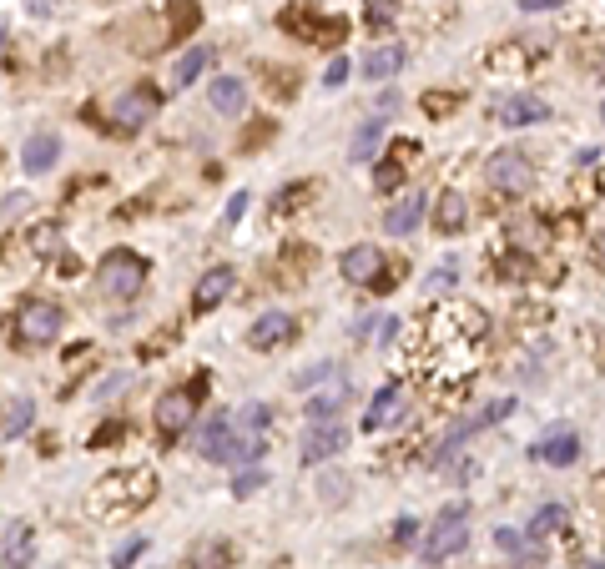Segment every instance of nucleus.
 I'll return each instance as SVG.
<instances>
[{"label": "nucleus", "instance_id": "nucleus-37", "mask_svg": "<svg viewBox=\"0 0 605 569\" xmlns=\"http://www.w3.org/2000/svg\"><path fill=\"white\" fill-rule=\"evenodd\" d=\"M495 544H500L505 554H520V544H525V539H520L515 529H505V524H500V529H495Z\"/></svg>", "mask_w": 605, "mask_h": 569}, {"label": "nucleus", "instance_id": "nucleus-20", "mask_svg": "<svg viewBox=\"0 0 605 569\" xmlns=\"http://www.w3.org/2000/svg\"><path fill=\"white\" fill-rule=\"evenodd\" d=\"M404 71V51L399 46H374L369 56H363V76L369 81H394Z\"/></svg>", "mask_w": 605, "mask_h": 569}, {"label": "nucleus", "instance_id": "nucleus-6", "mask_svg": "<svg viewBox=\"0 0 605 569\" xmlns=\"http://www.w3.org/2000/svg\"><path fill=\"white\" fill-rule=\"evenodd\" d=\"M162 111V91L157 86H132V91H121L116 101H111V121L121 126V131H142L152 116Z\"/></svg>", "mask_w": 605, "mask_h": 569}, {"label": "nucleus", "instance_id": "nucleus-22", "mask_svg": "<svg viewBox=\"0 0 605 569\" xmlns=\"http://www.w3.org/2000/svg\"><path fill=\"white\" fill-rule=\"evenodd\" d=\"M343 403H348V378H343L338 388H328V393H313V398L303 403V413H308V423H328V418L343 413Z\"/></svg>", "mask_w": 605, "mask_h": 569}, {"label": "nucleus", "instance_id": "nucleus-26", "mask_svg": "<svg viewBox=\"0 0 605 569\" xmlns=\"http://www.w3.org/2000/svg\"><path fill=\"white\" fill-rule=\"evenodd\" d=\"M454 282H459V262L449 257V262H439V267L424 277V288H429V293H454Z\"/></svg>", "mask_w": 605, "mask_h": 569}, {"label": "nucleus", "instance_id": "nucleus-45", "mask_svg": "<svg viewBox=\"0 0 605 569\" xmlns=\"http://www.w3.org/2000/svg\"><path fill=\"white\" fill-rule=\"evenodd\" d=\"M600 121H605V101H600Z\"/></svg>", "mask_w": 605, "mask_h": 569}, {"label": "nucleus", "instance_id": "nucleus-34", "mask_svg": "<svg viewBox=\"0 0 605 569\" xmlns=\"http://www.w3.org/2000/svg\"><path fill=\"white\" fill-rule=\"evenodd\" d=\"M318 484H323V489H318V494H323V504H338V499H348V479H343V474H323Z\"/></svg>", "mask_w": 605, "mask_h": 569}, {"label": "nucleus", "instance_id": "nucleus-24", "mask_svg": "<svg viewBox=\"0 0 605 569\" xmlns=\"http://www.w3.org/2000/svg\"><path fill=\"white\" fill-rule=\"evenodd\" d=\"M394 333H399V318H389V313H384V318H363V323L353 328V338H369V343H379V348L394 343Z\"/></svg>", "mask_w": 605, "mask_h": 569}, {"label": "nucleus", "instance_id": "nucleus-17", "mask_svg": "<svg viewBox=\"0 0 605 569\" xmlns=\"http://www.w3.org/2000/svg\"><path fill=\"white\" fill-rule=\"evenodd\" d=\"M379 147H384V116H374V121H363L358 131H353V141H348V162H374L379 157Z\"/></svg>", "mask_w": 605, "mask_h": 569}, {"label": "nucleus", "instance_id": "nucleus-11", "mask_svg": "<svg viewBox=\"0 0 605 569\" xmlns=\"http://www.w3.org/2000/svg\"><path fill=\"white\" fill-rule=\"evenodd\" d=\"M232 282H237V272H232V267H212V272H202V282L192 288V313H197V318H207L212 308H222V303L232 298Z\"/></svg>", "mask_w": 605, "mask_h": 569}, {"label": "nucleus", "instance_id": "nucleus-42", "mask_svg": "<svg viewBox=\"0 0 605 569\" xmlns=\"http://www.w3.org/2000/svg\"><path fill=\"white\" fill-rule=\"evenodd\" d=\"M525 11H555V6H565V0H520Z\"/></svg>", "mask_w": 605, "mask_h": 569}, {"label": "nucleus", "instance_id": "nucleus-13", "mask_svg": "<svg viewBox=\"0 0 605 569\" xmlns=\"http://www.w3.org/2000/svg\"><path fill=\"white\" fill-rule=\"evenodd\" d=\"M404 413H409V403H404V388H399V383H384V388L374 393L369 413H363V429H369V434H379V429H389V423H399Z\"/></svg>", "mask_w": 605, "mask_h": 569}, {"label": "nucleus", "instance_id": "nucleus-19", "mask_svg": "<svg viewBox=\"0 0 605 569\" xmlns=\"http://www.w3.org/2000/svg\"><path fill=\"white\" fill-rule=\"evenodd\" d=\"M36 423V403L26 398V393H16V398H6V423H0V439L6 444H16L26 429Z\"/></svg>", "mask_w": 605, "mask_h": 569}, {"label": "nucleus", "instance_id": "nucleus-8", "mask_svg": "<svg viewBox=\"0 0 605 569\" xmlns=\"http://www.w3.org/2000/svg\"><path fill=\"white\" fill-rule=\"evenodd\" d=\"M338 272H343V282H358V288H379V277L389 272L384 247H374V242H353V247L343 252Z\"/></svg>", "mask_w": 605, "mask_h": 569}, {"label": "nucleus", "instance_id": "nucleus-4", "mask_svg": "<svg viewBox=\"0 0 605 569\" xmlns=\"http://www.w3.org/2000/svg\"><path fill=\"white\" fill-rule=\"evenodd\" d=\"M61 333H66V308H61V303H51V298H26V303L16 308V338H21V343L46 348V343H56Z\"/></svg>", "mask_w": 605, "mask_h": 569}, {"label": "nucleus", "instance_id": "nucleus-18", "mask_svg": "<svg viewBox=\"0 0 605 569\" xmlns=\"http://www.w3.org/2000/svg\"><path fill=\"white\" fill-rule=\"evenodd\" d=\"M464 222H469L464 192H439V202H434V227H439L444 237H454V232H464Z\"/></svg>", "mask_w": 605, "mask_h": 569}, {"label": "nucleus", "instance_id": "nucleus-2", "mask_svg": "<svg viewBox=\"0 0 605 569\" xmlns=\"http://www.w3.org/2000/svg\"><path fill=\"white\" fill-rule=\"evenodd\" d=\"M96 282H101L106 298L132 303V298L142 293V282H147V257L132 252V247H111V252L96 262Z\"/></svg>", "mask_w": 605, "mask_h": 569}, {"label": "nucleus", "instance_id": "nucleus-14", "mask_svg": "<svg viewBox=\"0 0 605 569\" xmlns=\"http://www.w3.org/2000/svg\"><path fill=\"white\" fill-rule=\"evenodd\" d=\"M298 333V323L288 318V313H263L253 328H248V348H258V353H268V348H283L288 338Z\"/></svg>", "mask_w": 605, "mask_h": 569}, {"label": "nucleus", "instance_id": "nucleus-33", "mask_svg": "<svg viewBox=\"0 0 605 569\" xmlns=\"http://www.w3.org/2000/svg\"><path fill=\"white\" fill-rule=\"evenodd\" d=\"M374 182H379V192H394V187L404 182V162H379Z\"/></svg>", "mask_w": 605, "mask_h": 569}, {"label": "nucleus", "instance_id": "nucleus-29", "mask_svg": "<svg viewBox=\"0 0 605 569\" xmlns=\"http://www.w3.org/2000/svg\"><path fill=\"white\" fill-rule=\"evenodd\" d=\"M142 554H147V534H132L127 544H121V549L111 554V569H132V564H137Z\"/></svg>", "mask_w": 605, "mask_h": 569}, {"label": "nucleus", "instance_id": "nucleus-15", "mask_svg": "<svg viewBox=\"0 0 605 569\" xmlns=\"http://www.w3.org/2000/svg\"><path fill=\"white\" fill-rule=\"evenodd\" d=\"M56 162H61V136H56V131H36L26 147H21V167H26L31 177L51 172Z\"/></svg>", "mask_w": 605, "mask_h": 569}, {"label": "nucleus", "instance_id": "nucleus-31", "mask_svg": "<svg viewBox=\"0 0 605 569\" xmlns=\"http://www.w3.org/2000/svg\"><path fill=\"white\" fill-rule=\"evenodd\" d=\"M237 423H242V429H248V434H263V429H268V423H273V408H268V403H253V408H248V413H242Z\"/></svg>", "mask_w": 605, "mask_h": 569}, {"label": "nucleus", "instance_id": "nucleus-28", "mask_svg": "<svg viewBox=\"0 0 605 569\" xmlns=\"http://www.w3.org/2000/svg\"><path fill=\"white\" fill-rule=\"evenodd\" d=\"M510 242H515V247H540V242H545V227L530 222V217H520V222H510Z\"/></svg>", "mask_w": 605, "mask_h": 569}, {"label": "nucleus", "instance_id": "nucleus-23", "mask_svg": "<svg viewBox=\"0 0 605 569\" xmlns=\"http://www.w3.org/2000/svg\"><path fill=\"white\" fill-rule=\"evenodd\" d=\"M207 61H212V46H192V51H182V61H177L172 81H177V86H192V81L207 71Z\"/></svg>", "mask_w": 605, "mask_h": 569}, {"label": "nucleus", "instance_id": "nucleus-41", "mask_svg": "<svg viewBox=\"0 0 605 569\" xmlns=\"http://www.w3.org/2000/svg\"><path fill=\"white\" fill-rule=\"evenodd\" d=\"M454 101H459V96H429V111L444 116V111H454Z\"/></svg>", "mask_w": 605, "mask_h": 569}, {"label": "nucleus", "instance_id": "nucleus-10", "mask_svg": "<svg viewBox=\"0 0 605 569\" xmlns=\"http://www.w3.org/2000/svg\"><path fill=\"white\" fill-rule=\"evenodd\" d=\"M530 459L555 464V469H570V464L580 459V434L570 429V423H555V429H545V434L530 444Z\"/></svg>", "mask_w": 605, "mask_h": 569}, {"label": "nucleus", "instance_id": "nucleus-30", "mask_svg": "<svg viewBox=\"0 0 605 569\" xmlns=\"http://www.w3.org/2000/svg\"><path fill=\"white\" fill-rule=\"evenodd\" d=\"M263 484H268V474H263V469H242V474L232 479V494H237V499H253Z\"/></svg>", "mask_w": 605, "mask_h": 569}, {"label": "nucleus", "instance_id": "nucleus-16", "mask_svg": "<svg viewBox=\"0 0 605 569\" xmlns=\"http://www.w3.org/2000/svg\"><path fill=\"white\" fill-rule=\"evenodd\" d=\"M207 101H212V111H217V116H242V111H248V81H237V76H217V81L207 86Z\"/></svg>", "mask_w": 605, "mask_h": 569}, {"label": "nucleus", "instance_id": "nucleus-38", "mask_svg": "<svg viewBox=\"0 0 605 569\" xmlns=\"http://www.w3.org/2000/svg\"><path fill=\"white\" fill-rule=\"evenodd\" d=\"M248 202H253V197H248V192H237V197H232V207H227V217H222V222H227V227H232V222H242V212H248Z\"/></svg>", "mask_w": 605, "mask_h": 569}, {"label": "nucleus", "instance_id": "nucleus-5", "mask_svg": "<svg viewBox=\"0 0 605 569\" xmlns=\"http://www.w3.org/2000/svg\"><path fill=\"white\" fill-rule=\"evenodd\" d=\"M484 177H490V187L505 192V197H525L535 187V167H530L525 152H495L484 162Z\"/></svg>", "mask_w": 605, "mask_h": 569}, {"label": "nucleus", "instance_id": "nucleus-36", "mask_svg": "<svg viewBox=\"0 0 605 569\" xmlns=\"http://www.w3.org/2000/svg\"><path fill=\"white\" fill-rule=\"evenodd\" d=\"M369 21H374V31L389 26L394 21V6H389V0H369Z\"/></svg>", "mask_w": 605, "mask_h": 569}, {"label": "nucleus", "instance_id": "nucleus-40", "mask_svg": "<svg viewBox=\"0 0 605 569\" xmlns=\"http://www.w3.org/2000/svg\"><path fill=\"white\" fill-rule=\"evenodd\" d=\"M21 207H26V192H6V222H16Z\"/></svg>", "mask_w": 605, "mask_h": 569}, {"label": "nucleus", "instance_id": "nucleus-27", "mask_svg": "<svg viewBox=\"0 0 605 569\" xmlns=\"http://www.w3.org/2000/svg\"><path fill=\"white\" fill-rule=\"evenodd\" d=\"M61 242H66V237H61V227H56V222H41V227L31 232V252H41V257L61 252Z\"/></svg>", "mask_w": 605, "mask_h": 569}, {"label": "nucleus", "instance_id": "nucleus-44", "mask_svg": "<svg viewBox=\"0 0 605 569\" xmlns=\"http://www.w3.org/2000/svg\"><path fill=\"white\" fill-rule=\"evenodd\" d=\"M595 257H600V262H605V232H600V237H595Z\"/></svg>", "mask_w": 605, "mask_h": 569}, {"label": "nucleus", "instance_id": "nucleus-21", "mask_svg": "<svg viewBox=\"0 0 605 569\" xmlns=\"http://www.w3.org/2000/svg\"><path fill=\"white\" fill-rule=\"evenodd\" d=\"M419 222H424V197H409V202H399V207L384 212V232L389 237H409Z\"/></svg>", "mask_w": 605, "mask_h": 569}, {"label": "nucleus", "instance_id": "nucleus-9", "mask_svg": "<svg viewBox=\"0 0 605 569\" xmlns=\"http://www.w3.org/2000/svg\"><path fill=\"white\" fill-rule=\"evenodd\" d=\"M343 444H348V423H343V418H328V423H313V429L303 434V444H298V459L313 469V464H323V459L343 454Z\"/></svg>", "mask_w": 605, "mask_h": 569}, {"label": "nucleus", "instance_id": "nucleus-32", "mask_svg": "<svg viewBox=\"0 0 605 569\" xmlns=\"http://www.w3.org/2000/svg\"><path fill=\"white\" fill-rule=\"evenodd\" d=\"M338 373V363H313V368H303V373H293V383L298 388H318L323 378H333Z\"/></svg>", "mask_w": 605, "mask_h": 569}, {"label": "nucleus", "instance_id": "nucleus-43", "mask_svg": "<svg viewBox=\"0 0 605 569\" xmlns=\"http://www.w3.org/2000/svg\"><path fill=\"white\" fill-rule=\"evenodd\" d=\"M56 11V0H31V16H51Z\"/></svg>", "mask_w": 605, "mask_h": 569}, {"label": "nucleus", "instance_id": "nucleus-39", "mask_svg": "<svg viewBox=\"0 0 605 569\" xmlns=\"http://www.w3.org/2000/svg\"><path fill=\"white\" fill-rule=\"evenodd\" d=\"M121 388H127V373H116V378H106V383L96 388V398H116Z\"/></svg>", "mask_w": 605, "mask_h": 569}, {"label": "nucleus", "instance_id": "nucleus-7", "mask_svg": "<svg viewBox=\"0 0 605 569\" xmlns=\"http://www.w3.org/2000/svg\"><path fill=\"white\" fill-rule=\"evenodd\" d=\"M192 413H197V398H192V388H167V393L157 398V413H152V423H157V434L172 444V439H182V434L192 429Z\"/></svg>", "mask_w": 605, "mask_h": 569}, {"label": "nucleus", "instance_id": "nucleus-1", "mask_svg": "<svg viewBox=\"0 0 605 569\" xmlns=\"http://www.w3.org/2000/svg\"><path fill=\"white\" fill-rule=\"evenodd\" d=\"M157 494V474L152 469H116V474H106L96 489H91V514H132V509H142L147 499Z\"/></svg>", "mask_w": 605, "mask_h": 569}, {"label": "nucleus", "instance_id": "nucleus-35", "mask_svg": "<svg viewBox=\"0 0 605 569\" xmlns=\"http://www.w3.org/2000/svg\"><path fill=\"white\" fill-rule=\"evenodd\" d=\"M348 71H353V66H348V56H338V61L323 71V86H328V91H338V86L348 81Z\"/></svg>", "mask_w": 605, "mask_h": 569}, {"label": "nucleus", "instance_id": "nucleus-3", "mask_svg": "<svg viewBox=\"0 0 605 569\" xmlns=\"http://www.w3.org/2000/svg\"><path fill=\"white\" fill-rule=\"evenodd\" d=\"M469 544V504H449L439 509V519L429 524L424 544H419V559L424 564H444L449 554H459Z\"/></svg>", "mask_w": 605, "mask_h": 569}, {"label": "nucleus", "instance_id": "nucleus-25", "mask_svg": "<svg viewBox=\"0 0 605 569\" xmlns=\"http://www.w3.org/2000/svg\"><path fill=\"white\" fill-rule=\"evenodd\" d=\"M565 524V504H540L535 514H530V539H545V534H555Z\"/></svg>", "mask_w": 605, "mask_h": 569}, {"label": "nucleus", "instance_id": "nucleus-12", "mask_svg": "<svg viewBox=\"0 0 605 569\" xmlns=\"http://www.w3.org/2000/svg\"><path fill=\"white\" fill-rule=\"evenodd\" d=\"M495 121L500 126H540V121H550V106L540 101V96H530V91H515V96H505L500 106H495Z\"/></svg>", "mask_w": 605, "mask_h": 569}]
</instances>
